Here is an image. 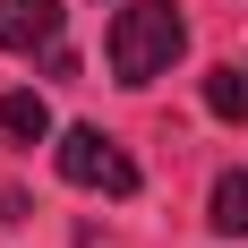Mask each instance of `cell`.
<instances>
[{"mask_svg":"<svg viewBox=\"0 0 248 248\" xmlns=\"http://www.w3.org/2000/svg\"><path fill=\"white\" fill-rule=\"evenodd\" d=\"M51 163H60V180L69 188H103V197H137V163H128L103 128H69L60 146H51Z\"/></svg>","mask_w":248,"mask_h":248,"instance_id":"obj_2","label":"cell"},{"mask_svg":"<svg viewBox=\"0 0 248 248\" xmlns=\"http://www.w3.org/2000/svg\"><path fill=\"white\" fill-rule=\"evenodd\" d=\"M205 223H214V231H231V240H248V171H223V180H214Z\"/></svg>","mask_w":248,"mask_h":248,"instance_id":"obj_5","label":"cell"},{"mask_svg":"<svg viewBox=\"0 0 248 248\" xmlns=\"http://www.w3.org/2000/svg\"><path fill=\"white\" fill-rule=\"evenodd\" d=\"M60 43V0H0V51H51Z\"/></svg>","mask_w":248,"mask_h":248,"instance_id":"obj_3","label":"cell"},{"mask_svg":"<svg viewBox=\"0 0 248 248\" xmlns=\"http://www.w3.org/2000/svg\"><path fill=\"white\" fill-rule=\"evenodd\" d=\"M180 51H188V17H180L171 0H128L120 17H111L103 60H111V77H120V86H154Z\"/></svg>","mask_w":248,"mask_h":248,"instance_id":"obj_1","label":"cell"},{"mask_svg":"<svg viewBox=\"0 0 248 248\" xmlns=\"http://www.w3.org/2000/svg\"><path fill=\"white\" fill-rule=\"evenodd\" d=\"M0 128H9L17 146H43L51 137V103L34 94V86H17V94H0Z\"/></svg>","mask_w":248,"mask_h":248,"instance_id":"obj_4","label":"cell"},{"mask_svg":"<svg viewBox=\"0 0 248 248\" xmlns=\"http://www.w3.org/2000/svg\"><path fill=\"white\" fill-rule=\"evenodd\" d=\"M205 111L214 120H248V69L240 60H223V69L205 77Z\"/></svg>","mask_w":248,"mask_h":248,"instance_id":"obj_6","label":"cell"}]
</instances>
